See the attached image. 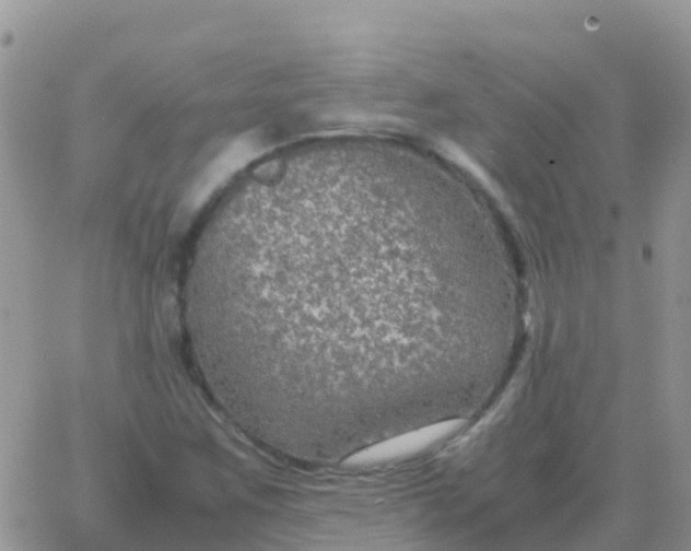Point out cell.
Returning <instances> with one entry per match:
<instances>
[{
  "label": "cell",
  "instance_id": "6da1fadb",
  "mask_svg": "<svg viewBox=\"0 0 691 551\" xmlns=\"http://www.w3.org/2000/svg\"><path fill=\"white\" fill-rule=\"evenodd\" d=\"M428 160L339 142L272 157L211 216L186 297L253 425L354 453L443 421L478 357L493 263Z\"/></svg>",
  "mask_w": 691,
  "mask_h": 551
}]
</instances>
